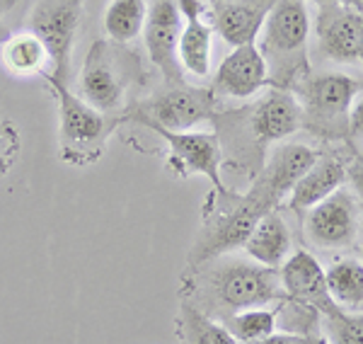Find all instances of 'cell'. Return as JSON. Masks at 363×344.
Listing matches in <instances>:
<instances>
[{"mask_svg":"<svg viewBox=\"0 0 363 344\" xmlns=\"http://www.w3.org/2000/svg\"><path fill=\"white\" fill-rule=\"evenodd\" d=\"M213 213H206V228L191 250V262H206L216 255H223L233 248H242L257 221L264 213L274 211V196L257 182L247 196H235L228 192H216Z\"/></svg>","mask_w":363,"mask_h":344,"instance_id":"1","label":"cell"},{"mask_svg":"<svg viewBox=\"0 0 363 344\" xmlns=\"http://www.w3.org/2000/svg\"><path fill=\"white\" fill-rule=\"evenodd\" d=\"M51 92L58 102V150L61 160L70 165H90L104 155V143L109 131L114 129V121H109L104 112H99L83 97L73 95L66 83L56 80L54 75H44Z\"/></svg>","mask_w":363,"mask_h":344,"instance_id":"2","label":"cell"},{"mask_svg":"<svg viewBox=\"0 0 363 344\" xmlns=\"http://www.w3.org/2000/svg\"><path fill=\"white\" fill-rule=\"evenodd\" d=\"M281 277L277 270L257 262L228 260L211 274L213 299L233 313L247 308H264L281 296Z\"/></svg>","mask_w":363,"mask_h":344,"instance_id":"3","label":"cell"},{"mask_svg":"<svg viewBox=\"0 0 363 344\" xmlns=\"http://www.w3.org/2000/svg\"><path fill=\"white\" fill-rule=\"evenodd\" d=\"M128 68L124 51L112 39L92 42L83 61L80 73V92L83 100L99 112H114L121 107L128 85Z\"/></svg>","mask_w":363,"mask_h":344,"instance_id":"4","label":"cell"},{"mask_svg":"<svg viewBox=\"0 0 363 344\" xmlns=\"http://www.w3.org/2000/svg\"><path fill=\"white\" fill-rule=\"evenodd\" d=\"M83 3L85 0H39L29 17V29L44 42L51 63H54V73L49 75H54L66 85Z\"/></svg>","mask_w":363,"mask_h":344,"instance_id":"5","label":"cell"},{"mask_svg":"<svg viewBox=\"0 0 363 344\" xmlns=\"http://www.w3.org/2000/svg\"><path fill=\"white\" fill-rule=\"evenodd\" d=\"M211 114H213V90L177 85L138 104L133 119L148 129L191 131L199 121L208 119Z\"/></svg>","mask_w":363,"mask_h":344,"instance_id":"6","label":"cell"},{"mask_svg":"<svg viewBox=\"0 0 363 344\" xmlns=\"http://www.w3.org/2000/svg\"><path fill=\"white\" fill-rule=\"evenodd\" d=\"M361 228V204L349 187H342L325 201L308 209L306 235L315 248L344 250L356 243Z\"/></svg>","mask_w":363,"mask_h":344,"instance_id":"7","label":"cell"},{"mask_svg":"<svg viewBox=\"0 0 363 344\" xmlns=\"http://www.w3.org/2000/svg\"><path fill=\"white\" fill-rule=\"evenodd\" d=\"M182 27H184V17H182L177 0H150L143 25L145 49L162 75L177 85H182V68L177 61Z\"/></svg>","mask_w":363,"mask_h":344,"instance_id":"8","label":"cell"},{"mask_svg":"<svg viewBox=\"0 0 363 344\" xmlns=\"http://www.w3.org/2000/svg\"><path fill=\"white\" fill-rule=\"evenodd\" d=\"M264 61H294L303 54L310 34L306 0H277L264 22Z\"/></svg>","mask_w":363,"mask_h":344,"instance_id":"9","label":"cell"},{"mask_svg":"<svg viewBox=\"0 0 363 344\" xmlns=\"http://www.w3.org/2000/svg\"><path fill=\"white\" fill-rule=\"evenodd\" d=\"M165 138L169 148V165L179 174H203L213 182L216 192H225L220 182V143L216 133L196 131H165L153 129Z\"/></svg>","mask_w":363,"mask_h":344,"instance_id":"10","label":"cell"},{"mask_svg":"<svg viewBox=\"0 0 363 344\" xmlns=\"http://www.w3.org/2000/svg\"><path fill=\"white\" fill-rule=\"evenodd\" d=\"M281 287L286 289L289 299L306 306L310 311H320L325 316L342 311L337 308V303L332 301L330 291H327V277L325 270L320 267V262L313 257L306 250L291 253L289 260L281 265Z\"/></svg>","mask_w":363,"mask_h":344,"instance_id":"11","label":"cell"},{"mask_svg":"<svg viewBox=\"0 0 363 344\" xmlns=\"http://www.w3.org/2000/svg\"><path fill=\"white\" fill-rule=\"evenodd\" d=\"M269 68L262 51L255 44L235 46L218 66L216 73V90L228 97H252L267 85Z\"/></svg>","mask_w":363,"mask_h":344,"instance_id":"12","label":"cell"},{"mask_svg":"<svg viewBox=\"0 0 363 344\" xmlns=\"http://www.w3.org/2000/svg\"><path fill=\"white\" fill-rule=\"evenodd\" d=\"M363 49V13L330 5L320 20V51L335 61H356Z\"/></svg>","mask_w":363,"mask_h":344,"instance_id":"13","label":"cell"},{"mask_svg":"<svg viewBox=\"0 0 363 344\" xmlns=\"http://www.w3.org/2000/svg\"><path fill=\"white\" fill-rule=\"evenodd\" d=\"M184 27L177 44L179 68L196 78H206L211 71V49H213V27L203 22L199 0H177Z\"/></svg>","mask_w":363,"mask_h":344,"instance_id":"14","label":"cell"},{"mask_svg":"<svg viewBox=\"0 0 363 344\" xmlns=\"http://www.w3.org/2000/svg\"><path fill=\"white\" fill-rule=\"evenodd\" d=\"M347 184V162L339 153H325L318 155L315 165L303 174L291 189L289 209L291 211H308L315 204L325 201L330 194Z\"/></svg>","mask_w":363,"mask_h":344,"instance_id":"15","label":"cell"},{"mask_svg":"<svg viewBox=\"0 0 363 344\" xmlns=\"http://www.w3.org/2000/svg\"><path fill=\"white\" fill-rule=\"evenodd\" d=\"M277 0H233L225 5H213L216 32L228 44L235 46L255 44V37L262 32L269 10Z\"/></svg>","mask_w":363,"mask_h":344,"instance_id":"16","label":"cell"},{"mask_svg":"<svg viewBox=\"0 0 363 344\" xmlns=\"http://www.w3.org/2000/svg\"><path fill=\"white\" fill-rule=\"evenodd\" d=\"M303 109L294 95L284 90H274L257 104L252 114V131L262 143L284 141L301 126Z\"/></svg>","mask_w":363,"mask_h":344,"instance_id":"17","label":"cell"},{"mask_svg":"<svg viewBox=\"0 0 363 344\" xmlns=\"http://www.w3.org/2000/svg\"><path fill=\"white\" fill-rule=\"evenodd\" d=\"M318 155H320L318 150L308 148V145H303V143L279 145L267 162V170L262 172V177L257 179V182L264 184V189L269 194H272L274 199H279L286 192L294 189L298 179L315 165Z\"/></svg>","mask_w":363,"mask_h":344,"instance_id":"18","label":"cell"},{"mask_svg":"<svg viewBox=\"0 0 363 344\" xmlns=\"http://www.w3.org/2000/svg\"><path fill=\"white\" fill-rule=\"evenodd\" d=\"M242 250L257 265L272 267V270L284 265L291 255V233L281 213L269 211L262 216L245 240Z\"/></svg>","mask_w":363,"mask_h":344,"instance_id":"19","label":"cell"},{"mask_svg":"<svg viewBox=\"0 0 363 344\" xmlns=\"http://www.w3.org/2000/svg\"><path fill=\"white\" fill-rule=\"evenodd\" d=\"M361 83L342 73H327L308 80V107L322 119H335L342 116L354 102L356 92L361 90Z\"/></svg>","mask_w":363,"mask_h":344,"instance_id":"20","label":"cell"},{"mask_svg":"<svg viewBox=\"0 0 363 344\" xmlns=\"http://www.w3.org/2000/svg\"><path fill=\"white\" fill-rule=\"evenodd\" d=\"M0 63L5 71L17 78H29V75L44 73L46 63H51V56L42 39L29 29V32L13 34L0 46Z\"/></svg>","mask_w":363,"mask_h":344,"instance_id":"21","label":"cell"},{"mask_svg":"<svg viewBox=\"0 0 363 344\" xmlns=\"http://www.w3.org/2000/svg\"><path fill=\"white\" fill-rule=\"evenodd\" d=\"M327 291L337 308L347 313H356L363 308V262L359 260H342L335 262L325 272Z\"/></svg>","mask_w":363,"mask_h":344,"instance_id":"22","label":"cell"},{"mask_svg":"<svg viewBox=\"0 0 363 344\" xmlns=\"http://www.w3.org/2000/svg\"><path fill=\"white\" fill-rule=\"evenodd\" d=\"M145 0H112L104 13V32L116 44H131L145 25Z\"/></svg>","mask_w":363,"mask_h":344,"instance_id":"23","label":"cell"},{"mask_svg":"<svg viewBox=\"0 0 363 344\" xmlns=\"http://www.w3.org/2000/svg\"><path fill=\"white\" fill-rule=\"evenodd\" d=\"M179 332L184 344H238L225 325L211 320L191 303H182Z\"/></svg>","mask_w":363,"mask_h":344,"instance_id":"24","label":"cell"},{"mask_svg":"<svg viewBox=\"0 0 363 344\" xmlns=\"http://www.w3.org/2000/svg\"><path fill=\"white\" fill-rule=\"evenodd\" d=\"M277 311H267V308H247V311L233 313L225 320V328L238 344H257L277 332Z\"/></svg>","mask_w":363,"mask_h":344,"instance_id":"25","label":"cell"},{"mask_svg":"<svg viewBox=\"0 0 363 344\" xmlns=\"http://www.w3.org/2000/svg\"><path fill=\"white\" fill-rule=\"evenodd\" d=\"M330 344H363V316L337 311L327 316Z\"/></svg>","mask_w":363,"mask_h":344,"instance_id":"26","label":"cell"},{"mask_svg":"<svg viewBox=\"0 0 363 344\" xmlns=\"http://www.w3.org/2000/svg\"><path fill=\"white\" fill-rule=\"evenodd\" d=\"M17 153H20V136H17V131L13 129V124L0 121V174H5L10 170Z\"/></svg>","mask_w":363,"mask_h":344,"instance_id":"27","label":"cell"},{"mask_svg":"<svg viewBox=\"0 0 363 344\" xmlns=\"http://www.w3.org/2000/svg\"><path fill=\"white\" fill-rule=\"evenodd\" d=\"M347 182L363 209V150L347 162Z\"/></svg>","mask_w":363,"mask_h":344,"instance_id":"28","label":"cell"},{"mask_svg":"<svg viewBox=\"0 0 363 344\" xmlns=\"http://www.w3.org/2000/svg\"><path fill=\"white\" fill-rule=\"evenodd\" d=\"M257 344H303V335H296V332H274V335L264 337Z\"/></svg>","mask_w":363,"mask_h":344,"instance_id":"29","label":"cell"},{"mask_svg":"<svg viewBox=\"0 0 363 344\" xmlns=\"http://www.w3.org/2000/svg\"><path fill=\"white\" fill-rule=\"evenodd\" d=\"M351 124H354L356 131L363 133V100H359V104L354 107V112H351Z\"/></svg>","mask_w":363,"mask_h":344,"instance_id":"30","label":"cell"},{"mask_svg":"<svg viewBox=\"0 0 363 344\" xmlns=\"http://www.w3.org/2000/svg\"><path fill=\"white\" fill-rule=\"evenodd\" d=\"M303 344H330V340L322 335H303Z\"/></svg>","mask_w":363,"mask_h":344,"instance_id":"31","label":"cell"},{"mask_svg":"<svg viewBox=\"0 0 363 344\" xmlns=\"http://www.w3.org/2000/svg\"><path fill=\"white\" fill-rule=\"evenodd\" d=\"M208 3H213V5H225V3H233V0H208Z\"/></svg>","mask_w":363,"mask_h":344,"instance_id":"32","label":"cell"},{"mask_svg":"<svg viewBox=\"0 0 363 344\" xmlns=\"http://www.w3.org/2000/svg\"><path fill=\"white\" fill-rule=\"evenodd\" d=\"M359 58H361V61H363V49H361V56H359Z\"/></svg>","mask_w":363,"mask_h":344,"instance_id":"33","label":"cell"},{"mask_svg":"<svg viewBox=\"0 0 363 344\" xmlns=\"http://www.w3.org/2000/svg\"><path fill=\"white\" fill-rule=\"evenodd\" d=\"M318 3H327V0H318Z\"/></svg>","mask_w":363,"mask_h":344,"instance_id":"34","label":"cell"},{"mask_svg":"<svg viewBox=\"0 0 363 344\" xmlns=\"http://www.w3.org/2000/svg\"><path fill=\"white\" fill-rule=\"evenodd\" d=\"M361 262H363V250H361Z\"/></svg>","mask_w":363,"mask_h":344,"instance_id":"35","label":"cell"},{"mask_svg":"<svg viewBox=\"0 0 363 344\" xmlns=\"http://www.w3.org/2000/svg\"><path fill=\"white\" fill-rule=\"evenodd\" d=\"M0 3H3V0H0Z\"/></svg>","mask_w":363,"mask_h":344,"instance_id":"36","label":"cell"}]
</instances>
